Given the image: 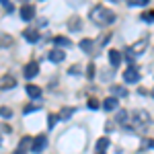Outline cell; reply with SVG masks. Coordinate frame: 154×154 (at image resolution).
Returning <instances> with one entry per match:
<instances>
[{"mask_svg": "<svg viewBox=\"0 0 154 154\" xmlns=\"http://www.w3.org/2000/svg\"><path fill=\"white\" fill-rule=\"evenodd\" d=\"M117 107H119V99H115V97H107L103 101V109L105 111H115Z\"/></svg>", "mask_w": 154, "mask_h": 154, "instance_id": "cell-11", "label": "cell"}, {"mask_svg": "<svg viewBox=\"0 0 154 154\" xmlns=\"http://www.w3.org/2000/svg\"><path fill=\"white\" fill-rule=\"evenodd\" d=\"M37 72H39V64L37 62H29L27 66H25V70H23V74H25V78H33V76H37Z\"/></svg>", "mask_w": 154, "mask_h": 154, "instance_id": "cell-8", "label": "cell"}, {"mask_svg": "<svg viewBox=\"0 0 154 154\" xmlns=\"http://www.w3.org/2000/svg\"><path fill=\"white\" fill-rule=\"evenodd\" d=\"M148 2H150V0H130L128 4H130V6H146Z\"/></svg>", "mask_w": 154, "mask_h": 154, "instance_id": "cell-28", "label": "cell"}, {"mask_svg": "<svg viewBox=\"0 0 154 154\" xmlns=\"http://www.w3.org/2000/svg\"><path fill=\"white\" fill-rule=\"evenodd\" d=\"M107 146H109V138H99L97 140V154H105V150H107Z\"/></svg>", "mask_w": 154, "mask_h": 154, "instance_id": "cell-13", "label": "cell"}, {"mask_svg": "<svg viewBox=\"0 0 154 154\" xmlns=\"http://www.w3.org/2000/svg\"><path fill=\"white\" fill-rule=\"evenodd\" d=\"M25 39L29 41V43H35V41H39V31H37L35 27H29V29H25Z\"/></svg>", "mask_w": 154, "mask_h": 154, "instance_id": "cell-10", "label": "cell"}, {"mask_svg": "<svg viewBox=\"0 0 154 154\" xmlns=\"http://www.w3.org/2000/svg\"><path fill=\"white\" fill-rule=\"evenodd\" d=\"M78 45H80V49H82V51H86V54H93V45H95V43H93V39H82Z\"/></svg>", "mask_w": 154, "mask_h": 154, "instance_id": "cell-17", "label": "cell"}, {"mask_svg": "<svg viewBox=\"0 0 154 154\" xmlns=\"http://www.w3.org/2000/svg\"><path fill=\"white\" fill-rule=\"evenodd\" d=\"M142 21H146V23H154V11H146L142 14Z\"/></svg>", "mask_w": 154, "mask_h": 154, "instance_id": "cell-25", "label": "cell"}, {"mask_svg": "<svg viewBox=\"0 0 154 154\" xmlns=\"http://www.w3.org/2000/svg\"><path fill=\"white\" fill-rule=\"evenodd\" d=\"M0 142H2V136H0Z\"/></svg>", "mask_w": 154, "mask_h": 154, "instance_id": "cell-33", "label": "cell"}, {"mask_svg": "<svg viewBox=\"0 0 154 154\" xmlns=\"http://www.w3.org/2000/svg\"><path fill=\"white\" fill-rule=\"evenodd\" d=\"M2 6H4V11H6V12L12 11V4H11V2H6V0H2Z\"/></svg>", "mask_w": 154, "mask_h": 154, "instance_id": "cell-29", "label": "cell"}, {"mask_svg": "<svg viewBox=\"0 0 154 154\" xmlns=\"http://www.w3.org/2000/svg\"><path fill=\"white\" fill-rule=\"evenodd\" d=\"M68 29H70V31H76V29H80V19H78V17H72L70 21H68Z\"/></svg>", "mask_w": 154, "mask_h": 154, "instance_id": "cell-21", "label": "cell"}, {"mask_svg": "<svg viewBox=\"0 0 154 154\" xmlns=\"http://www.w3.org/2000/svg\"><path fill=\"white\" fill-rule=\"evenodd\" d=\"M115 121L121 123V125H125V123H128V111H125V109H119L117 115H115Z\"/></svg>", "mask_w": 154, "mask_h": 154, "instance_id": "cell-18", "label": "cell"}, {"mask_svg": "<svg viewBox=\"0 0 154 154\" xmlns=\"http://www.w3.org/2000/svg\"><path fill=\"white\" fill-rule=\"evenodd\" d=\"M12 115V111L8 109V107H0V117H4V119H8Z\"/></svg>", "mask_w": 154, "mask_h": 154, "instance_id": "cell-27", "label": "cell"}, {"mask_svg": "<svg viewBox=\"0 0 154 154\" xmlns=\"http://www.w3.org/2000/svg\"><path fill=\"white\" fill-rule=\"evenodd\" d=\"M70 115H74V107H64L58 113V119H70Z\"/></svg>", "mask_w": 154, "mask_h": 154, "instance_id": "cell-19", "label": "cell"}, {"mask_svg": "<svg viewBox=\"0 0 154 154\" xmlns=\"http://www.w3.org/2000/svg\"><path fill=\"white\" fill-rule=\"evenodd\" d=\"M109 39H111V33H105V35H101L99 39H97V45H105V43H109Z\"/></svg>", "mask_w": 154, "mask_h": 154, "instance_id": "cell-24", "label": "cell"}, {"mask_svg": "<svg viewBox=\"0 0 154 154\" xmlns=\"http://www.w3.org/2000/svg\"><path fill=\"white\" fill-rule=\"evenodd\" d=\"M41 109V103H33V105H27L25 107V113H31V111H39Z\"/></svg>", "mask_w": 154, "mask_h": 154, "instance_id": "cell-26", "label": "cell"}, {"mask_svg": "<svg viewBox=\"0 0 154 154\" xmlns=\"http://www.w3.org/2000/svg\"><path fill=\"white\" fill-rule=\"evenodd\" d=\"M134 123L136 125H148L150 123V115L146 111H136L134 113Z\"/></svg>", "mask_w": 154, "mask_h": 154, "instance_id": "cell-6", "label": "cell"}, {"mask_svg": "<svg viewBox=\"0 0 154 154\" xmlns=\"http://www.w3.org/2000/svg\"><path fill=\"white\" fill-rule=\"evenodd\" d=\"M152 97H154V91H152Z\"/></svg>", "mask_w": 154, "mask_h": 154, "instance_id": "cell-34", "label": "cell"}, {"mask_svg": "<svg viewBox=\"0 0 154 154\" xmlns=\"http://www.w3.org/2000/svg\"><path fill=\"white\" fill-rule=\"evenodd\" d=\"M27 95L37 101V99H39V95H41V88H39V86H35V84H27Z\"/></svg>", "mask_w": 154, "mask_h": 154, "instance_id": "cell-15", "label": "cell"}, {"mask_svg": "<svg viewBox=\"0 0 154 154\" xmlns=\"http://www.w3.org/2000/svg\"><path fill=\"white\" fill-rule=\"evenodd\" d=\"M146 45H148V37H142V39H140L138 43H134V45H131V48L128 49V54L136 58V56H140V54H144V49H146Z\"/></svg>", "mask_w": 154, "mask_h": 154, "instance_id": "cell-3", "label": "cell"}, {"mask_svg": "<svg viewBox=\"0 0 154 154\" xmlns=\"http://www.w3.org/2000/svg\"><path fill=\"white\" fill-rule=\"evenodd\" d=\"M86 74H88V78H93V74H95V66H88V70H86Z\"/></svg>", "mask_w": 154, "mask_h": 154, "instance_id": "cell-31", "label": "cell"}, {"mask_svg": "<svg viewBox=\"0 0 154 154\" xmlns=\"http://www.w3.org/2000/svg\"><path fill=\"white\" fill-rule=\"evenodd\" d=\"M11 43H12V37L11 35H6V33L0 35V48H2V45H11Z\"/></svg>", "mask_w": 154, "mask_h": 154, "instance_id": "cell-23", "label": "cell"}, {"mask_svg": "<svg viewBox=\"0 0 154 154\" xmlns=\"http://www.w3.org/2000/svg\"><path fill=\"white\" fill-rule=\"evenodd\" d=\"M91 19L97 25H111L115 21V12L105 8L103 4H97V6H93V11H91Z\"/></svg>", "mask_w": 154, "mask_h": 154, "instance_id": "cell-1", "label": "cell"}, {"mask_svg": "<svg viewBox=\"0 0 154 154\" xmlns=\"http://www.w3.org/2000/svg\"><path fill=\"white\" fill-rule=\"evenodd\" d=\"M111 93H113L115 99H117V97H125V95H128V91H125L123 86H111Z\"/></svg>", "mask_w": 154, "mask_h": 154, "instance_id": "cell-20", "label": "cell"}, {"mask_svg": "<svg viewBox=\"0 0 154 154\" xmlns=\"http://www.w3.org/2000/svg\"><path fill=\"white\" fill-rule=\"evenodd\" d=\"M123 80L128 84H136L138 80H140V72L136 70L134 66H130V68H125V72H123Z\"/></svg>", "mask_w": 154, "mask_h": 154, "instance_id": "cell-4", "label": "cell"}, {"mask_svg": "<svg viewBox=\"0 0 154 154\" xmlns=\"http://www.w3.org/2000/svg\"><path fill=\"white\" fill-rule=\"evenodd\" d=\"M49 62H54V64H60V62H64V60H66V51H62V49H51V51H49Z\"/></svg>", "mask_w": 154, "mask_h": 154, "instance_id": "cell-9", "label": "cell"}, {"mask_svg": "<svg viewBox=\"0 0 154 154\" xmlns=\"http://www.w3.org/2000/svg\"><path fill=\"white\" fill-rule=\"evenodd\" d=\"M19 14H21L23 21H33V19H35V6H33V4H23L21 11H19Z\"/></svg>", "mask_w": 154, "mask_h": 154, "instance_id": "cell-5", "label": "cell"}, {"mask_svg": "<svg viewBox=\"0 0 154 154\" xmlns=\"http://www.w3.org/2000/svg\"><path fill=\"white\" fill-rule=\"evenodd\" d=\"M54 45L56 48H72V41L68 39V37H62V35H58V37H54Z\"/></svg>", "mask_w": 154, "mask_h": 154, "instance_id": "cell-12", "label": "cell"}, {"mask_svg": "<svg viewBox=\"0 0 154 154\" xmlns=\"http://www.w3.org/2000/svg\"><path fill=\"white\" fill-rule=\"evenodd\" d=\"M29 146H31V138H29V136H25L23 140H21V144H19V148H17V152H14V154H25Z\"/></svg>", "mask_w": 154, "mask_h": 154, "instance_id": "cell-14", "label": "cell"}, {"mask_svg": "<svg viewBox=\"0 0 154 154\" xmlns=\"http://www.w3.org/2000/svg\"><path fill=\"white\" fill-rule=\"evenodd\" d=\"M150 146H152V148H154V140H152V142H150Z\"/></svg>", "mask_w": 154, "mask_h": 154, "instance_id": "cell-32", "label": "cell"}, {"mask_svg": "<svg viewBox=\"0 0 154 154\" xmlns=\"http://www.w3.org/2000/svg\"><path fill=\"white\" fill-rule=\"evenodd\" d=\"M45 146H48V138H45L43 134H39L37 138L31 140V148H29V150H31V152H35V154H39V152H43V150H45Z\"/></svg>", "mask_w": 154, "mask_h": 154, "instance_id": "cell-2", "label": "cell"}, {"mask_svg": "<svg viewBox=\"0 0 154 154\" xmlns=\"http://www.w3.org/2000/svg\"><path fill=\"white\" fill-rule=\"evenodd\" d=\"M56 123H58V113H49V115H48V128L51 130Z\"/></svg>", "mask_w": 154, "mask_h": 154, "instance_id": "cell-22", "label": "cell"}, {"mask_svg": "<svg viewBox=\"0 0 154 154\" xmlns=\"http://www.w3.org/2000/svg\"><path fill=\"white\" fill-rule=\"evenodd\" d=\"M109 62H111V66L119 68V64L123 62V54L119 49H109Z\"/></svg>", "mask_w": 154, "mask_h": 154, "instance_id": "cell-7", "label": "cell"}, {"mask_svg": "<svg viewBox=\"0 0 154 154\" xmlns=\"http://www.w3.org/2000/svg\"><path fill=\"white\" fill-rule=\"evenodd\" d=\"M88 107H91V109H99V103H97V99H91V101H88Z\"/></svg>", "mask_w": 154, "mask_h": 154, "instance_id": "cell-30", "label": "cell"}, {"mask_svg": "<svg viewBox=\"0 0 154 154\" xmlns=\"http://www.w3.org/2000/svg\"><path fill=\"white\" fill-rule=\"evenodd\" d=\"M14 84H17V80L12 76H2L0 78V88H12Z\"/></svg>", "mask_w": 154, "mask_h": 154, "instance_id": "cell-16", "label": "cell"}]
</instances>
